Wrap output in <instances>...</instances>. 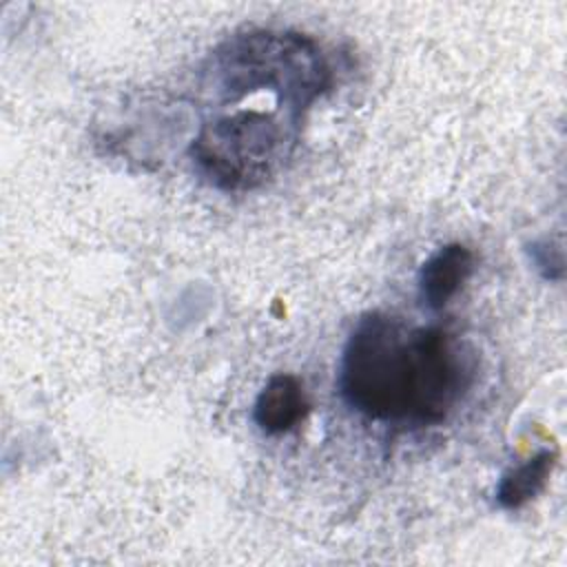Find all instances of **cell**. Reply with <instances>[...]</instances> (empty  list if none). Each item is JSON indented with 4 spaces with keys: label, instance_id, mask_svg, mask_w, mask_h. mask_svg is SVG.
<instances>
[{
    "label": "cell",
    "instance_id": "obj_1",
    "mask_svg": "<svg viewBox=\"0 0 567 567\" xmlns=\"http://www.w3.org/2000/svg\"><path fill=\"white\" fill-rule=\"evenodd\" d=\"M474 383V359L450 330L363 315L339 363L341 399L359 416L403 427L443 423Z\"/></svg>",
    "mask_w": 567,
    "mask_h": 567
},
{
    "label": "cell",
    "instance_id": "obj_4",
    "mask_svg": "<svg viewBox=\"0 0 567 567\" xmlns=\"http://www.w3.org/2000/svg\"><path fill=\"white\" fill-rule=\"evenodd\" d=\"M310 412L303 383L288 372L272 374L259 390L252 408V419L264 434H286L295 430Z\"/></svg>",
    "mask_w": 567,
    "mask_h": 567
},
{
    "label": "cell",
    "instance_id": "obj_3",
    "mask_svg": "<svg viewBox=\"0 0 567 567\" xmlns=\"http://www.w3.org/2000/svg\"><path fill=\"white\" fill-rule=\"evenodd\" d=\"M474 272V252L458 241L441 246L419 270V297L430 310H443Z\"/></svg>",
    "mask_w": 567,
    "mask_h": 567
},
{
    "label": "cell",
    "instance_id": "obj_2",
    "mask_svg": "<svg viewBox=\"0 0 567 567\" xmlns=\"http://www.w3.org/2000/svg\"><path fill=\"white\" fill-rule=\"evenodd\" d=\"M202 89L213 104L188 151L197 173L221 190L270 182L292 157L315 100L286 80L233 62H206Z\"/></svg>",
    "mask_w": 567,
    "mask_h": 567
},
{
    "label": "cell",
    "instance_id": "obj_5",
    "mask_svg": "<svg viewBox=\"0 0 567 567\" xmlns=\"http://www.w3.org/2000/svg\"><path fill=\"white\" fill-rule=\"evenodd\" d=\"M556 450H538L527 461L503 472L496 485V501L505 509H518L534 501L547 485L551 470L556 465Z\"/></svg>",
    "mask_w": 567,
    "mask_h": 567
}]
</instances>
